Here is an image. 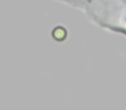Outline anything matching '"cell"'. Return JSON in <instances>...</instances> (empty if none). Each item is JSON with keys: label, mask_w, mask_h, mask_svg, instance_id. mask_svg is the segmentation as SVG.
<instances>
[{"label": "cell", "mask_w": 126, "mask_h": 110, "mask_svg": "<svg viewBox=\"0 0 126 110\" xmlns=\"http://www.w3.org/2000/svg\"><path fill=\"white\" fill-rule=\"evenodd\" d=\"M53 36H54L55 39H57V40H62L66 37V31H65L63 28L58 27L54 30V32H53Z\"/></svg>", "instance_id": "cell-1"}]
</instances>
